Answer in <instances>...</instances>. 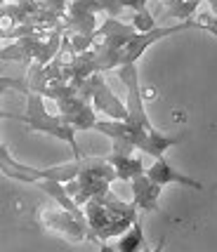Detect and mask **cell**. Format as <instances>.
Listing matches in <instances>:
<instances>
[{"mask_svg":"<svg viewBox=\"0 0 217 252\" xmlns=\"http://www.w3.org/2000/svg\"><path fill=\"white\" fill-rule=\"evenodd\" d=\"M189 29H203V24L198 19H186V22H180L177 26H156L149 33H140L132 24H123L116 17H107V22L102 24L97 33H95V43H92L95 45L92 47L95 68H97V73H104V71H111V68L137 64V59L151 45H156L168 35L189 31Z\"/></svg>","mask_w":217,"mask_h":252,"instance_id":"1","label":"cell"},{"mask_svg":"<svg viewBox=\"0 0 217 252\" xmlns=\"http://www.w3.org/2000/svg\"><path fill=\"white\" fill-rule=\"evenodd\" d=\"M85 217L90 221V229L95 231L99 243H107L113 236H123L135 226L140 220L135 203H123L111 191L104 196L92 198L85 208Z\"/></svg>","mask_w":217,"mask_h":252,"instance_id":"2","label":"cell"},{"mask_svg":"<svg viewBox=\"0 0 217 252\" xmlns=\"http://www.w3.org/2000/svg\"><path fill=\"white\" fill-rule=\"evenodd\" d=\"M2 118H17L22 121L29 130L33 132H43V134H52L57 139H64L71 151H73V160H80L78 154V144H76V127L66 121L62 113H50L45 106V97L36 94V92H26V113H7L2 111Z\"/></svg>","mask_w":217,"mask_h":252,"instance_id":"3","label":"cell"},{"mask_svg":"<svg viewBox=\"0 0 217 252\" xmlns=\"http://www.w3.org/2000/svg\"><path fill=\"white\" fill-rule=\"evenodd\" d=\"M113 179H118L113 165L108 163L107 158H95V156H90V158H83L80 177H78L76 182L66 184V189H69L71 198L76 200L78 205L85 208L92 198L104 196V193L111 191Z\"/></svg>","mask_w":217,"mask_h":252,"instance_id":"4","label":"cell"},{"mask_svg":"<svg viewBox=\"0 0 217 252\" xmlns=\"http://www.w3.org/2000/svg\"><path fill=\"white\" fill-rule=\"evenodd\" d=\"M38 221L45 231L50 233H57L66 238L69 243H87V241H97L95 231L90 229V221L85 217V210H78V212H71V210L64 208H43L38 212ZM99 243V241H97Z\"/></svg>","mask_w":217,"mask_h":252,"instance_id":"5","label":"cell"},{"mask_svg":"<svg viewBox=\"0 0 217 252\" xmlns=\"http://www.w3.org/2000/svg\"><path fill=\"white\" fill-rule=\"evenodd\" d=\"M78 94L85 101H90L95 106V111H102L111 121H125L128 118L125 101H120L116 97V92L108 88V83L102 78V73H92L87 80H83L78 85Z\"/></svg>","mask_w":217,"mask_h":252,"instance_id":"6","label":"cell"},{"mask_svg":"<svg viewBox=\"0 0 217 252\" xmlns=\"http://www.w3.org/2000/svg\"><path fill=\"white\" fill-rule=\"evenodd\" d=\"M107 160L113 165L116 177L123 179V182H132L135 177L146 175L144 160H142L132 149H125V146H113V149H111V154L107 156Z\"/></svg>","mask_w":217,"mask_h":252,"instance_id":"7","label":"cell"},{"mask_svg":"<svg viewBox=\"0 0 217 252\" xmlns=\"http://www.w3.org/2000/svg\"><path fill=\"white\" fill-rule=\"evenodd\" d=\"M130 187H132V203L137 205V210H142V212H161V205H158L163 189L161 184H156L146 175H142L132 179Z\"/></svg>","mask_w":217,"mask_h":252,"instance_id":"8","label":"cell"},{"mask_svg":"<svg viewBox=\"0 0 217 252\" xmlns=\"http://www.w3.org/2000/svg\"><path fill=\"white\" fill-rule=\"evenodd\" d=\"M146 177H149L151 182H156V184H161V187H165V184H180V187L198 189V191L203 189V184H201L198 179L177 172L165 158H158L153 165H149V167H146Z\"/></svg>","mask_w":217,"mask_h":252,"instance_id":"9","label":"cell"},{"mask_svg":"<svg viewBox=\"0 0 217 252\" xmlns=\"http://www.w3.org/2000/svg\"><path fill=\"white\" fill-rule=\"evenodd\" d=\"M144 245H146V236H144V229H142V220H137L135 226L118 238L116 248H118V252H142Z\"/></svg>","mask_w":217,"mask_h":252,"instance_id":"10","label":"cell"},{"mask_svg":"<svg viewBox=\"0 0 217 252\" xmlns=\"http://www.w3.org/2000/svg\"><path fill=\"white\" fill-rule=\"evenodd\" d=\"M132 26H135L140 33H149V31L156 29V19L151 17V12L149 10L135 12V14H132Z\"/></svg>","mask_w":217,"mask_h":252,"instance_id":"11","label":"cell"},{"mask_svg":"<svg viewBox=\"0 0 217 252\" xmlns=\"http://www.w3.org/2000/svg\"><path fill=\"white\" fill-rule=\"evenodd\" d=\"M163 2L168 5L170 17H175V19H182V22L191 19V12H189V7H186V0H163Z\"/></svg>","mask_w":217,"mask_h":252,"instance_id":"12","label":"cell"},{"mask_svg":"<svg viewBox=\"0 0 217 252\" xmlns=\"http://www.w3.org/2000/svg\"><path fill=\"white\" fill-rule=\"evenodd\" d=\"M163 250H165V238H163L156 248H146V250H142V252H163Z\"/></svg>","mask_w":217,"mask_h":252,"instance_id":"13","label":"cell"},{"mask_svg":"<svg viewBox=\"0 0 217 252\" xmlns=\"http://www.w3.org/2000/svg\"><path fill=\"white\" fill-rule=\"evenodd\" d=\"M99 252H118V248H111L108 243H99Z\"/></svg>","mask_w":217,"mask_h":252,"instance_id":"14","label":"cell"}]
</instances>
